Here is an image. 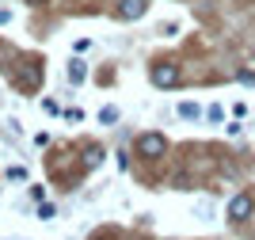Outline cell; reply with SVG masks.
<instances>
[{
	"instance_id": "1",
	"label": "cell",
	"mask_w": 255,
	"mask_h": 240,
	"mask_svg": "<svg viewBox=\"0 0 255 240\" xmlns=\"http://www.w3.org/2000/svg\"><path fill=\"white\" fill-rule=\"evenodd\" d=\"M164 149H168V141H164L160 134H141L137 137V153L141 157H160Z\"/></svg>"
},
{
	"instance_id": "2",
	"label": "cell",
	"mask_w": 255,
	"mask_h": 240,
	"mask_svg": "<svg viewBox=\"0 0 255 240\" xmlns=\"http://www.w3.org/2000/svg\"><path fill=\"white\" fill-rule=\"evenodd\" d=\"M15 84H19V88H27V92H31V88H38V84H42V65H19Z\"/></svg>"
},
{
	"instance_id": "3",
	"label": "cell",
	"mask_w": 255,
	"mask_h": 240,
	"mask_svg": "<svg viewBox=\"0 0 255 240\" xmlns=\"http://www.w3.org/2000/svg\"><path fill=\"white\" fill-rule=\"evenodd\" d=\"M152 84H156V88L179 84V69H175V65H156V69H152Z\"/></svg>"
},
{
	"instance_id": "4",
	"label": "cell",
	"mask_w": 255,
	"mask_h": 240,
	"mask_svg": "<svg viewBox=\"0 0 255 240\" xmlns=\"http://www.w3.org/2000/svg\"><path fill=\"white\" fill-rule=\"evenodd\" d=\"M252 210H255L252 195H236V199L229 202V218H233V221H244L248 214H252Z\"/></svg>"
},
{
	"instance_id": "5",
	"label": "cell",
	"mask_w": 255,
	"mask_h": 240,
	"mask_svg": "<svg viewBox=\"0 0 255 240\" xmlns=\"http://www.w3.org/2000/svg\"><path fill=\"white\" fill-rule=\"evenodd\" d=\"M118 15H122V19H141V15H145V0H122V4H118Z\"/></svg>"
},
{
	"instance_id": "6",
	"label": "cell",
	"mask_w": 255,
	"mask_h": 240,
	"mask_svg": "<svg viewBox=\"0 0 255 240\" xmlns=\"http://www.w3.org/2000/svg\"><path fill=\"white\" fill-rule=\"evenodd\" d=\"M69 80H73V84L84 80V61H73V65H69Z\"/></svg>"
},
{
	"instance_id": "7",
	"label": "cell",
	"mask_w": 255,
	"mask_h": 240,
	"mask_svg": "<svg viewBox=\"0 0 255 240\" xmlns=\"http://www.w3.org/2000/svg\"><path fill=\"white\" fill-rule=\"evenodd\" d=\"M99 160H103V153H99V149H88V153H84V168H96Z\"/></svg>"
},
{
	"instance_id": "8",
	"label": "cell",
	"mask_w": 255,
	"mask_h": 240,
	"mask_svg": "<svg viewBox=\"0 0 255 240\" xmlns=\"http://www.w3.org/2000/svg\"><path fill=\"white\" fill-rule=\"evenodd\" d=\"M99 122H118V111L115 107H103V111H99Z\"/></svg>"
},
{
	"instance_id": "9",
	"label": "cell",
	"mask_w": 255,
	"mask_h": 240,
	"mask_svg": "<svg viewBox=\"0 0 255 240\" xmlns=\"http://www.w3.org/2000/svg\"><path fill=\"white\" fill-rule=\"evenodd\" d=\"M179 115L183 118H198V107H194V103H179Z\"/></svg>"
}]
</instances>
